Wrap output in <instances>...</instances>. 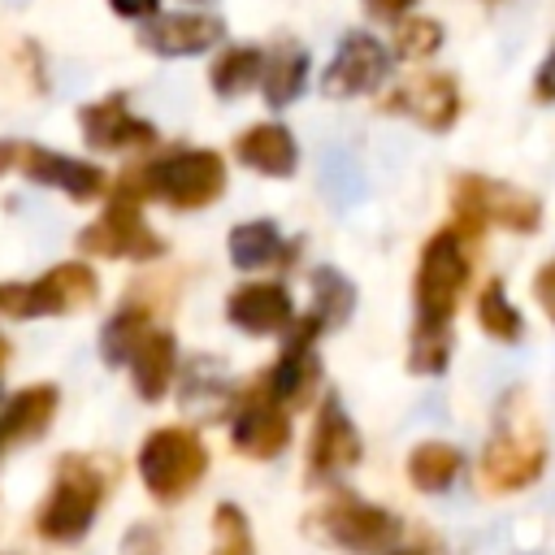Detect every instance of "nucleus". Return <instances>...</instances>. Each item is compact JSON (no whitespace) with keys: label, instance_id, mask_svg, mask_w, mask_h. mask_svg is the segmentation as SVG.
Wrapping results in <instances>:
<instances>
[{"label":"nucleus","instance_id":"1","mask_svg":"<svg viewBox=\"0 0 555 555\" xmlns=\"http://www.w3.org/2000/svg\"><path fill=\"white\" fill-rule=\"evenodd\" d=\"M121 186H130L143 199H165L178 212L208 208L225 191V160L212 147H178L147 165H134L121 173Z\"/></svg>","mask_w":555,"mask_h":555},{"label":"nucleus","instance_id":"2","mask_svg":"<svg viewBox=\"0 0 555 555\" xmlns=\"http://www.w3.org/2000/svg\"><path fill=\"white\" fill-rule=\"evenodd\" d=\"M542 468H546V438L525 408L512 412V395H507V403L499 408L494 434L486 438V451H481V486L494 494H512L533 486Z\"/></svg>","mask_w":555,"mask_h":555},{"label":"nucleus","instance_id":"3","mask_svg":"<svg viewBox=\"0 0 555 555\" xmlns=\"http://www.w3.org/2000/svg\"><path fill=\"white\" fill-rule=\"evenodd\" d=\"M104 494H108L104 468L95 460H87V455H65L56 464V477H52V490H48L43 507L35 512L39 538H48V542H78L91 529Z\"/></svg>","mask_w":555,"mask_h":555},{"label":"nucleus","instance_id":"4","mask_svg":"<svg viewBox=\"0 0 555 555\" xmlns=\"http://www.w3.org/2000/svg\"><path fill=\"white\" fill-rule=\"evenodd\" d=\"M473 234L464 225H442L425 251H421V264H416V321H438V325H451L455 317V304L468 286V273H473Z\"/></svg>","mask_w":555,"mask_h":555},{"label":"nucleus","instance_id":"5","mask_svg":"<svg viewBox=\"0 0 555 555\" xmlns=\"http://www.w3.org/2000/svg\"><path fill=\"white\" fill-rule=\"evenodd\" d=\"M451 208H455V225H464L473 238H481L490 225L516 230V234H533L542 225V204L507 182L481 178V173H460L451 186Z\"/></svg>","mask_w":555,"mask_h":555},{"label":"nucleus","instance_id":"6","mask_svg":"<svg viewBox=\"0 0 555 555\" xmlns=\"http://www.w3.org/2000/svg\"><path fill=\"white\" fill-rule=\"evenodd\" d=\"M204 473H208V451H204L199 434L186 429V425L152 429L139 447V477H143V486L156 503L186 499L199 486Z\"/></svg>","mask_w":555,"mask_h":555},{"label":"nucleus","instance_id":"7","mask_svg":"<svg viewBox=\"0 0 555 555\" xmlns=\"http://www.w3.org/2000/svg\"><path fill=\"white\" fill-rule=\"evenodd\" d=\"M78 247L104 260H156L165 256V238L143 217V195L117 182L108 208L78 234Z\"/></svg>","mask_w":555,"mask_h":555},{"label":"nucleus","instance_id":"8","mask_svg":"<svg viewBox=\"0 0 555 555\" xmlns=\"http://www.w3.org/2000/svg\"><path fill=\"white\" fill-rule=\"evenodd\" d=\"M95 295H100V282H95L91 264L65 260V264L48 269L35 282L0 286V312H9L17 321H30V317H65L74 308L95 304Z\"/></svg>","mask_w":555,"mask_h":555},{"label":"nucleus","instance_id":"9","mask_svg":"<svg viewBox=\"0 0 555 555\" xmlns=\"http://www.w3.org/2000/svg\"><path fill=\"white\" fill-rule=\"evenodd\" d=\"M9 169L22 173V178H30V182H39V186H56V191H65L78 204L104 195V186H108L104 169L91 165V160H74L65 152H48L39 143L0 139V173H9Z\"/></svg>","mask_w":555,"mask_h":555},{"label":"nucleus","instance_id":"10","mask_svg":"<svg viewBox=\"0 0 555 555\" xmlns=\"http://www.w3.org/2000/svg\"><path fill=\"white\" fill-rule=\"evenodd\" d=\"M312 525L343 551H356V555H382L395 546L399 538V520L356 494H334L317 507Z\"/></svg>","mask_w":555,"mask_h":555},{"label":"nucleus","instance_id":"11","mask_svg":"<svg viewBox=\"0 0 555 555\" xmlns=\"http://www.w3.org/2000/svg\"><path fill=\"white\" fill-rule=\"evenodd\" d=\"M390 78V52L382 48V39H373L369 30H351L338 39L334 61L321 74V91L343 100V95H369Z\"/></svg>","mask_w":555,"mask_h":555},{"label":"nucleus","instance_id":"12","mask_svg":"<svg viewBox=\"0 0 555 555\" xmlns=\"http://www.w3.org/2000/svg\"><path fill=\"white\" fill-rule=\"evenodd\" d=\"M321 330H325V325H321L312 312H308V317H295V325L286 330L282 356L273 360V369H269L264 382H260L264 395H273V399L286 403V408H295V403L308 399V390L317 386V373H321L317 351H312V343H317Z\"/></svg>","mask_w":555,"mask_h":555},{"label":"nucleus","instance_id":"13","mask_svg":"<svg viewBox=\"0 0 555 555\" xmlns=\"http://www.w3.org/2000/svg\"><path fill=\"white\" fill-rule=\"evenodd\" d=\"M386 113H403L412 117L416 126L425 130H451L455 117H460V82L451 74H438V69H425V74H412L403 78L386 100H382Z\"/></svg>","mask_w":555,"mask_h":555},{"label":"nucleus","instance_id":"14","mask_svg":"<svg viewBox=\"0 0 555 555\" xmlns=\"http://www.w3.org/2000/svg\"><path fill=\"white\" fill-rule=\"evenodd\" d=\"M230 442L238 455H251V460H273L286 451L291 442V412L286 403H278L273 395H264L260 386L234 408L230 416Z\"/></svg>","mask_w":555,"mask_h":555},{"label":"nucleus","instance_id":"15","mask_svg":"<svg viewBox=\"0 0 555 555\" xmlns=\"http://www.w3.org/2000/svg\"><path fill=\"white\" fill-rule=\"evenodd\" d=\"M351 464H360V434L347 421L343 403L325 395L312 421V438H308V477H338Z\"/></svg>","mask_w":555,"mask_h":555},{"label":"nucleus","instance_id":"16","mask_svg":"<svg viewBox=\"0 0 555 555\" xmlns=\"http://www.w3.org/2000/svg\"><path fill=\"white\" fill-rule=\"evenodd\" d=\"M225 317L243 334H286L295 325V304L282 282H243L225 299Z\"/></svg>","mask_w":555,"mask_h":555},{"label":"nucleus","instance_id":"17","mask_svg":"<svg viewBox=\"0 0 555 555\" xmlns=\"http://www.w3.org/2000/svg\"><path fill=\"white\" fill-rule=\"evenodd\" d=\"M139 39L156 56H199L225 39V22L208 13H152Z\"/></svg>","mask_w":555,"mask_h":555},{"label":"nucleus","instance_id":"18","mask_svg":"<svg viewBox=\"0 0 555 555\" xmlns=\"http://www.w3.org/2000/svg\"><path fill=\"white\" fill-rule=\"evenodd\" d=\"M82 139L100 152H126V147H152L156 143V126L134 117L126 108V95H104L95 104H87L78 113Z\"/></svg>","mask_w":555,"mask_h":555},{"label":"nucleus","instance_id":"19","mask_svg":"<svg viewBox=\"0 0 555 555\" xmlns=\"http://www.w3.org/2000/svg\"><path fill=\"white\" fill-rule=\"evenodd\" d=\"M234 156L264 178H291L299 165V143L282 121H260L234 139Z\"/></svg>","mask_w":555,"mask_h":555},{"label":"nucleus","instance_id":"20","mask_svg":"<svg viewBox=\"0 0 555 555\" xmlns=\"http://www.w3.org/2000/svg\"><path fill=\"white\" fill-rule=\"evenodd\" d=\"M56 403H61L56 386H26V390H17V395L0 408V455H4L13 442L39 438V434L52 425Z\"/></svg>","mask_w":555,"mask_h":555},{"label":"nucleus","instance_id":"21","mask_svg":"<svg viewBox=\"0 0 555 555\" xmlns=\"http://www.w3.org/2000/svg\"><path fill=\"white\" fill-rule=\"evenodd\" d=\"M126 364H130V373H134V390H139L147 403L165 399V390H169V382H173V364H178V343H173V334L152 325V330L139 338V347L130 351Z\"/></svg>","mask_w":555,"mask_h":555},{"label":"nucleus","instance_id":"22","mask_svg":"<svg viewBox=\"0 0 555 555\" xmlns=\"http://www.w3.org/2000/svg\"><path fill=\"white\" fill-rule=\"evenodd\" d=\"M260 87H264V104L269 108L295 104L304 95V87H308V52L295 39H282L273 52H264Z\"/></svg>","mask_w":555,"mask_h":555},{"label":"nucleus","instance_id":"23","mask_svg":"<svg viewBox=\"0 0 555 555\" xmlns=\"http://www.w3.org/2000/svg\"><path fill=\"white\" fill-rule=\"evenodd\" d=\"M295 256V243H282L273 221H243L230 230V260L243 273L269 269V264H286Z\"/></svg>","mask_w":555,"mask_h":555},{"label":"nucleus","instance_id":"24","mask_svg":"<svg viewBox=\"0 0 555 555\" xmlns=\"http://www.w3.org/2000/svg\"><path fill=\"white\" fill-rule=\"evenodd\" d=\"M260 74H264V48H256V43H234V48L217 52V61L208 69L212 91L221 100H234V95L260 87Z\"/></svg>","mask_w":555,"mask_h":555},{"label":"nucleus","instance_id":"25","mask_svg":"<svg viewBox=\"0 0 555 555\" xmlns=\"http://www.w3.org/2000/svg\"><path fill=\"white\" fill-rule=\"evenodd\" d=\"M464 468V455L451 447V442H421L408 451V481L425 494H438L447 490Z\"/></svg>","mask_w":555,"mask_h":555},{"label":"nucleus","instance_id":"26","mask_svg":"<svg viewBox=\"0 0 555 555\" xmlns=\"http://www.w3.org/2000/svg\"><path fill=\"white\" fill-rule=\"evenodd\" d=\"M351 308H356V286L330 264L312 269V317L325 330H334V325H343L351 317Z\"/></svg>","mask_w":555,"mask_h":555},{"label":"nucleus","instance_id":"27","mask_svg":"<svg viewBox=\"0 0 555 555\" xmlns=\"http://www.w3.org/2000/svg\"><path fill=\"white\" fill-rule=\"evenodd\" d=\"M152 330V312L139 304H126L108 325H104V334H100V356L108 360V364H126L130 360V351L139 347V338Z\"/></svg>","mask_w":555,"mask_h":555},{"label":"nucleus","instance_id":"28","mask_svg":"<svg viewBox=\"0 0 555 555\" xmlns=\"http://www.w3.org/2000/svg\"><path fill=\"white\" fill-rule=\"evenodd\" d=\"M477 325H481L490 338H499V343H516V338L525 334V321H520V312L512 308V299H507V291H503L499 278H490L486 291L477 295Z\"/></svg>","mask_w":555,"mask_h":555},{"label":"nucleus","instance_id":"29","mask_svg":"<svg viewBox=\"0 0 555 555\" xmlns=\"http://www.w3.org/2000/svg\"><path fill=\"white\" fill-rule=\"evenodd\" d=\"M451 360V325L438 321H416L412 325V351H408V369L412 373H442Z\"/></svg>","mask_w":555,"mask_h":555},{"label":"nucleus","instance_id":"30","mask_svg":"<svg viewBox=\"0 0 555 555\" xmlns=\"http://www.w3.org/2000/svg\"><path fill=\"white\" fill-rule=\"evenodd\" d=\"M442 48V26L425 13H403L395 22V56L399 61H425Z\"/></svg>","mask_w":555,"mask_h":555},{"label":"nucleus","instance_id":"31","mask_svg":"<svg viewBox=\"0 0 555 555\" xmlns=\"http://www.w3.org/2000/svg\"><path fill=\"white\" fill-rule=\"evenodd\" d=\"M212 555H256L251 525L234 503H217L212 512Z\"/></svg>","mask_w":555,"mask_h":555},{"label":"nucleus","instance_id":"32","mask_svg":"<svg viewBox=\"0 0 555 555\" xmlns=\"http://www.w3.org/2000/svg\"><path fill=\"white\" fill-rule=\"evenodd\" d=\"M533 295H538V304L546 308V317L555 321V260H546V264L538 269V278H533Z\"/></svg>","mask_w":555,"mask_h":555},{"label":"nucleus","instance_id":"33","mask_svg":"<svg viewBox=\"0 0 555 555\" xmlns=\"http://www.w3.org/2000/svg\"><path fill=\"white\" fill-rule=\"evenodd\" d=\"M364 9H369L373 17H386V22H399L403 13H412V9H416V0H364Z\"/></svg>","mask_w":555,"mask_h":555},{"label":"nucleus","instance_id":"34","mask_svg":"<svg viewBox=\"0 0 555 555\" xmlns=\"http://www.w3.org/2000/svg\"><path fill=\"white\" fill-rule=\"evenodd\" d=\"M113 4V13H121V17H152L156 9H160V0H108Z\"/></svg>","mask_w":555,"mask_h":555},{"label":"nucleus","instance_id":"35","mask_svg":"<svg viewBox=\"0 0 555 555\" xmlns=\"http://www.w3.org/2000/svg\"><path fill=\"white\" fill-rule=\"evenodd\" d=\"M533 87H538V100H555V52H551L546 65L538 69V82H533Z\"/></svg>","mask_w":555,"mask_h":555},{"label":"nucleus","instance_id":"36","mask_svg":"<svg viewBox=\"0 0 555 555\" xmlns=\"http://www.w3.org/2000/svg\"><path fill=\"white\" fill-rule=\"evenodd\" d=\"M4 356H9V343H4V338H0V364H4Z\"/></svg>","mask_w":555,"mask_h":555},{"label":"nucleus","instance_id":"37","mask_svg":"<svg viewBox=\"0 0 555 555\" xmlns=\"http://www.w3.org/2000/svg\"><path fill=\"white\" fill-rule=\"evenodd\" d=\"M382 555H416V551H382Z\"/></svg>","mask_w":555,"mask_h":555},{"label":"nucleus","instance_id":"38","mask_svg":"<svg viewBox=\"0 0 555 555\" xmlns=\"http://www.w3.org/2000/svg\"><path fill=\"white\" fill-rule=\"evenodd\" d=\"M0 408H4V403H0Z\"/></svg>","mask_w":555,"mask_h":555}]
</instances>
